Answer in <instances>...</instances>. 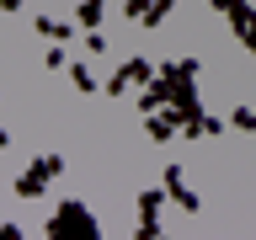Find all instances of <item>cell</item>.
<instances>
[{"mask_svg":"<svg viewBox=\"0 0 256 240\" xmlns=\"http://www.w3.org/2000/svg\"><path fill=\"white\" fill-rule=\"evenodd\" d=\"M43 235H48V240H96V235H102V219H96L86 203L70 198V203H59L54 214H48Z\"/></svg>","mask_w":256,"mask_h":240,"instance_id":"6da1fadb","label":"cell"},{"mask_svg":"<svg viewBox=\"0 0 256 240\" xmlns=\"http://www.w3.org/2000/svg\"><path fill=\"white\" fill-rule=\"evenodd\" d=\"M59 171H64V155H38V160L27 166V171L16 176V198H27V203H38V198L48 192V182H54Z\"/></svg>","mask_w":256,"mask_h":240,"instance_id":"7a4b0ae2","label":"cell"},{"mask_svg":"<svg viewBox=\"0 0 256 240\" xmlns=\"http://www.w3.org/2000/svg\"><path fill=\"white\" fill-rule=\"evenodd\" d=\"M166 203H171L166 187H144L139 192V230H134L139 240H155L160 235V208H166Z\"/></svg>","mask_w":256,"mask_h":240,"instance_id":"3957f363","label":"cell"},{"mask_svg":"<svg viewBox=\"0 0 256 240\" xmlns=\"http://www.w3.org/2000/svg\"><path fill=\"white\" fill-rule=\"evenodd\" d=\"M166 198H171L182 214H198V208H203V203H198V192L182 182V166H166Z\"/></svg>","mask_w":256,"mask_h":240,"instance_id":"277c9868","label":"cell"},{"mask_svg":"<svg viewBox=\"0 0 256 240\" xmlns=\"http://www.w3.org/2000/svg\"><path fill=\"white\" fill-rule=\"evenodd\" d=\"M102 11H107V0H80V6H75V27L80 32H96V27H102Z\"/></svg>","mask_w":256,"mask_h":240,"instance_id":"5b68a950","label":"cell"},{"mask_svg":"<svg viewBox=\"0 0 256 240\" xmlns=\"http://www.w3.org/2000/svg\"><path fill=\"white\" fill-rule=\"evenodd\" d=\"M70 80H75V91H86V96L102 91V86H96V75H91V64H80V59H70Z\"/></svg>","mask_w":256,"mask_h":240,"instance_id":"8992f818","label":"cell"},{"mask_svg":"<svg viewBox=\"0 0 256 240\" xmlns=\"http://www.w3.org/2000/svg\"><path fill=\"white\" fill-rule=\"evenodd\" d=\"M123 70H128V80H134V86H150V80L160 75V70H155V64H150V59H128Z\"/></svg>","mask_w":256,"mask_h":240,"instance_id":"52a82bcc","label":"cell"},{"mask_svg":"<svg viewBox=\"0 0 256 240\" xmlns=\"http://www.w3.org/2000/svg\"><path fill=\"white\" fill-rule=\"evenodd\" d=\"M128 86H134V80H128V70L118 64V70H112V80L102 86V96H107V102H118V96H128Z\"/></svg>","mask_w":256,"mask_h":240,"instance_id":"ba28073f","label":"cell"},{"mask_svg":"<svg viewBox=\"0 0 256 240\" xmlns=\"http://www.w3.org/2000/svg\"><path fill=\"white\" fill-rule=\"evenodd\" d=\"M38 32H43L48 43H64V38H70V22H54V16H38Z\"/></svg>","mask_w":256,"mask_h":240,"instance_id":"9c48e42d","label":"cell"},{"mask_svg":"<svg viewBox=\"0 0 256 240\" xmlns=\"http://www.w3.org/2000/svg\"><path fill=\"white\" fill-rule=\"evenodd\" d=\"M171 11H176V0H150V16H144V27H160Z\"/></svg>","mask_w":256,"mask_h":240,"instance_id":"30bf717a","label":"cell"},{"mask_svg":"<svg viewBox=\"0 0 256 240\" xmlns=\"http://www.w3.org/2000/svg\"><path fill=\"white\" fill-rule=\"evenodd\" d=\"M230 123H235L240 134H256V107H235V112H230Z\"/></svg>","mask_w":256,"mask_h":240,"instance_id":"8fae6325","label":"cell"},{"mask_svg":"<svg viewBox=\"0 0 256 240\" xmlns=\"http://www.w3.org/2000/svg\"><path fill=\"white\" fill-rule=\"evenodd\" d=\"M43 64H48V70H70V54H64V43H54V48H48V54H43Z\"/></svg>","mask_w":256,"mask_h":240,"instance_id":"7c38bea8","label":"cell"},{"mask_svg":"<svg viewBox=\"0 0 256 240\" xmlns=\"http://www.w3.org/2000/svg\"><path fill=\"white\" fill-rule=\"evenodd\" d=\"M86 54H107V38L102 32H86Z\"/></svg>","mask_w":256,"mask_h":240,"instance_id":"4fadbf2b","label":"cell"},{"mask_svg":"<svg viewBox=\"0 0 256 240\" xmlns=\"http://www.w3.org/2000/svg\"><path fill=\"white\" fill-rule=\"evenodd\" d=\"M214 11H219V16H235V11H246V0H214Z\"/></svg>","mask_w":256,"mask_h":240,"instance_id":"5bb4252c","label":"cell"},{"mask_svg":"<svg viewBox=\"0 0 256 240\" xmlns=\"http://www.w3.org/2000/svg\"><path fill=\"white\" fill-rule=\"evenodd\" d=\"M16 235H27V230H22L16 219H6V224H0V240H16Z\"/></svg>","mask_w":256,"mask_h":240,"instance_id":"9a60e30c","label":"cell"},{"mask_svg":"<svg viewBox=\"0 0 256 240\" xmlns=\"http://www.w3.org/2000/svg\"><path fill=\"white\" fill-rule=\"evenodd\" d=\"M123 11H128V16H139V22H144V16H150V0H128Z\"/></svg>","mask_w":256,"mask_h":240,"instance_id":"2e32d148","label":"cell"},{"mask_svg":"<svg viewBox=\"0 0 256 240\" xmlns=\"http://www.w3.org/2000/svg\"><path fill=\"white\" fill-rule=\"evenodd\" d=\"M0 150H11V128H0Z\"/></svg>","mask_w":256,"mask_h":240,"instance_id":"e0dca14e","label":"cell"},{"mask_svg":"<svg viewBox=\"0 0 256 240\" xmlns=\"http://www.w3.org/2000/svg\"><path fill=\"white\" fill-rule=\"evenodd\" d=\"M0 6H6V11H22V0H0Z\"/></svg>","mask_w":256,"mask_h":240,"instance_id":"ac0fdd59","label":"cell"}]
</instances>
